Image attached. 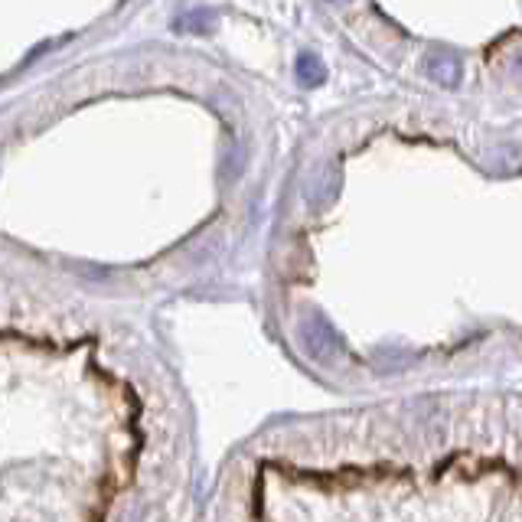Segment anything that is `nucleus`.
Wrapping results in <instances>:
<instances>
[{
	"label": "nucleus",
	"instance_id": "nucleus-3",
	"mask_svg": "<svg viewBox=\"0 0 522 522\" xmlns=\"http://www.w3.org/2000/svg\"><path fill=\"white\" fill-rule=\"evenodd\" d=\"M294 72H297V82H301L304 89H320V85L327 82V66H323V59L314 56V53L297 56Z\"/></svg>",
	"mask_w": 522,
	"mask_h": 522
},
{
	"label": "nucleus",
	"instance_id": "nucleus-4",
	"mask_svg": "<svg viewBox=\"0 0 522 522\" xmlns=\"http://www.w3.org/2000/svg\"><path fill=\"white\" fill-rule=\"evenodd\" d=\"M173 30L177 33H213L216 30V14L209 7L186 10L177 20H173Z\"/></svg>",
	"mask_w": 522,
	"mask_h": 522
},
{
	"label": "nucleus",
	"instance_id": "nucleus-5",
	"mask_svg": "<svg viewBox=\"0 0 522 522\" xmlns=\"http://www.w3.org/2000/svg\"><path fill=\"white\" fill-rule=\"evenodd\" d=\"M513 76H516V79H522V49L516 53V62H513Z\"/></svg>",
	"mask_w": 522,
	"mask_h": 522
},
{
	"label": "nucleus",
	"instance_id": "nucleus-2",
	"mask_svg": "<svg viewBox=\"0 0 522 522\" xmlns=\"http://www.w3.org/2000/svg\"><path fill=\"white\" fill-rule=\"evenodd\" d=\"M425 69H428V79L444 85V89H454V85L461 82V59H457V53H451V49H434L425 62Z\"/></svg>",
	"mask_w": 522,
	"mask_h": 522
},
{
	"label": "nucleus",
	"instance_id": "nucleus-6",
	"mask_svg": "<svg viewBox=\"0 0 522 522\" xmlns=\"http://www.w3.org/2000/svg\"><path fill=\"white\" fill-rule=\"evenodd\" d=\"M327 4H333V7H346V4H353V0H327Z\"/></svg>",
	"mask_w": 522,
	"mask_h": 522
},
{
	"label": "nucleus",
	"instance_id": "nucleus-1",
	"mask_svg": "<svg viewBox=\"0 0 522 522\" xmlns=\"http://www.w3.org/2000/svg\"><path fill=\"white\" fill-rule=\"evenodd\" d=\"M301 343L310 356L320 359V363H330V359H337L343 350L340 333L333 330V323L320 314H310L307 320H301Z\"/></svg>",
	"mask_w": 522,
	"mask_h": 522
}]
</instances>
